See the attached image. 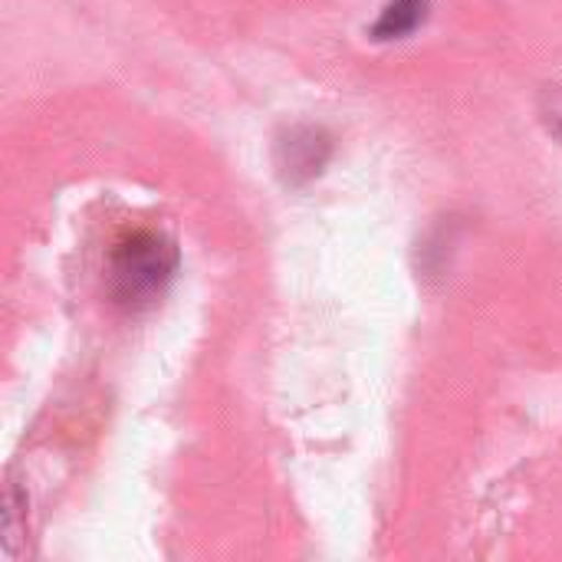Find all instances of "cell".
<instances>
[{
    "instance_id": "3957f363",
    "label": "cell",
    "mask_w": 562,
    "mask_h": 562,
    "mask_svg": "<svg viewBox=\"0 0 562 562\" xmlns=\"http://www.w3.org/2000/svg\"><path fill=\"white\" fill-rule=\"evenodd\" d=\"M428 7H431V0H389L385 10L379 13V20L372 23L369 36L379 43L405 40L428 20Z\"/></svg>"
},
{
    "instance_id": "7a4b0ae2",
    "label": "cell",
    "mask_w": 562,
    "mask_h": 562,
    "mask_svg": "<svg viewBox=\"0 0 562 562\" xmlns=\"http://www.w3.org/2000/svg\"><path fill=\"white\" fill-rule=\"evenodd\" d=\"M329 155H333V138L319 125H293L280 132L273 145L277 171L290 188H303L313 178H319L323 168L329 165Z\"/></svg>"
},
{
    "instance_id": "277c9868",
    "label": "cell",
    "mask_w": 562,
    "mask_h": 562,
    "mask_svg": "<svg viewBox=\"0 0 562 562\" xmlns=\"http://www.w3.org/2000/svg\"><path fill=\"white\" fill-rule=\"evenodd\" d=\"M540 119L547 132L562 142V86H547L540 92Z\"/></svg>"
},
{
    "instance_id": "6da1fadb",
    "label": "cell",
    "mask_w": 562,
    "mask_h": 562,
    "mask_svg": "<svg viewBox=\"0 0 562 562\" xmlns=\"http://www.w3.org/2000/svg\"><path fill=\"white\" fill-rule=\"evenodd\" d=\"M175 273H178L175 240L155 231H135L112 247L105 267V286L115 306L145 310L161 300Z\"/></svg>"
}]
</instances>
